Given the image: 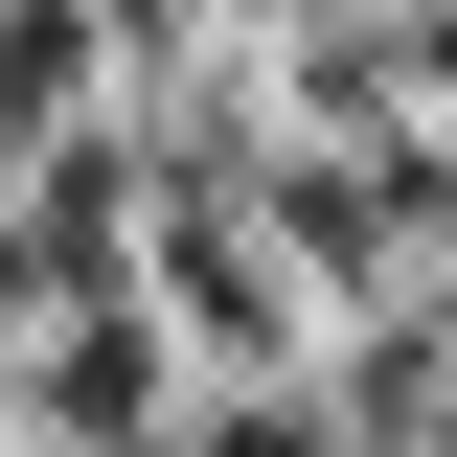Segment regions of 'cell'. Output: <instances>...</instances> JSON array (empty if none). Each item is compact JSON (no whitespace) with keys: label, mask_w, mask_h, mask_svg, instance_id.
<instances>
[{"label":"cell","mask_w":457,"mask_h":457,"mask_svg":"<svg viewBox=\"0 0 457 457\" xmlns=\"http://www.w3.org/2000/svg\"><path fill=\"white\" fill-rule=\"evenodd\" d=\"M183 457H320V411H297V389H252V411H206Z\"/></svg>","instance_id":"2"},{"label":"cell","mask_w":457,"mask_h":457,"mask_svg":"<svg viewBox=\"0 0 457 457\" xmlns=\"http://www.w3.org/2000/svg\"><path fill=\"white\" fill-rule=\"evenodd\" d=\"M137 411H161V343H137V297H92V320H69V366H46V435L137 457Z\"/></svg>","instance_id":"1"}]
</instances>
